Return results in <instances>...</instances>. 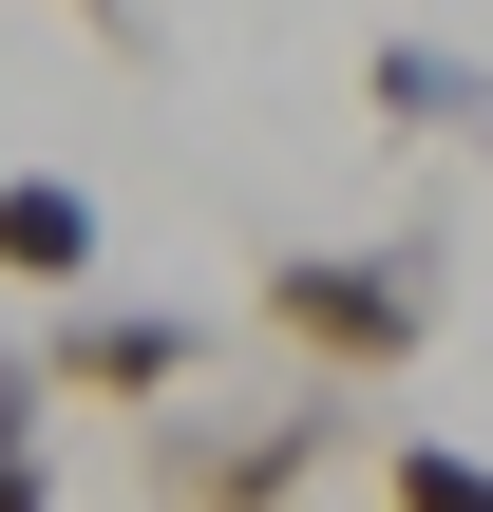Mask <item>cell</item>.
I'll return each instance as SVG.
<instances>
[{"label": "cell", "mask_w": 493, "mask_h": 512, "mask_svg": "<svg viewBox=\"0 0 493 512\" xmlns=\"http://www.w3.org/2000/svg\"><path fill=\"white\" fill-rule=\"evenodd\" d=\"M266 342L323 361V380H418L437 266H418V247H285V266H266Z\"/></svg>", "instance_id": "obj_1"}, {"label": "cell", "mask_w": 493, "mask_h": 512, "mask_svg": "<svg viewBox=\"0 0 493 512\" xmlns=\"http://www.w3.org/2000/svg\"><path fill=\"white\" fill-rule=\"evenodd\" d=\"M19 380H38V399H76V418H171V399L209 380V323H171V304H95V285H76V304L38 323V361H19Z\"/></svg>", "instance_id": "obj_2"}, {"label": "cell", "mask_w": 493, "mask_h": 512, "mask_svg": "<svg viewBox=\"0 0 493 512\" xmlns=\"http://www.w3.org/2000/svg\"><path fill=\"white\" fill-rule=\"evenodd\" d=\"M114 266V228H95V190L76 171H0V285H38V304H76Z\"/></svg>", "instance_id": "obj_3"}, {"label": "cell", "mask_w": 493, "mask_h": 512, "mask_svg": "<svg viewBox=\"0 0 493 512\" xmlns=\"http://www.w3.org/2000/svg\"><path fill=\"white\" fill-rule=\"evenodd\" d=\"M304 475H323V418H247V437H190L171 418V494L190 512H285Z\"/></svg>", "instance_id": "obj_4"}, {"label": "cell", "mask_w": 493, "mask_h": 512, "mask_svg": "<svg viewBox=\"0 0 493 512\" xmlns=\"http://www.w3.org/2000/svg\"><path fill=\"white\" fill-rule=\"evenodd\" d=\"M361 114L380 133H475V38H380L361 57Z\"/></svg>", "instance_id": "obj_5"}, {"label": "cell", "mask_w": 493, "mask_h": 512, "mask_svg": "<svg viewBox=\"0 0 493 512\" xmlns=\"http://www.w3.org/2000/svg\"><path fill=\"white\" fill-rule=\"evenodd\" d=\"M38 418H57V399L0 361V512H57V475H38Z\"/></svg>", "instance_id": "obj_6"}, {"label": "cell", "mask_w": 493, "mask_h": 512, "mask_svg": "<svg viewBox=\"0 0 493 512\" xmlns=\"http://www.w3.org/2000/svg\"><path fill=\"white\" fill-rule=\"evenodd\" d=\"M399 512H493V475H475V437H399Z\"/></svg>", "instance_id": "obj_7"}, {"label": "cell", "mask_w": 493, "mask_h": 512, "mask_svg": "<svg viewBox=\"0 0 493 512\" xmlns=\"http://www.w3.org/2000/svg\"><path fill=\"white\" fill-rule=\"evenodd\" d=\"M57 19H114V38H133V0H57Z\"/></svg>", "instance_id": "obj_8"}]
</instances>
